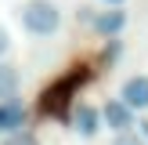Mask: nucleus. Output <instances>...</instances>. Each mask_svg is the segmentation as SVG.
Wrapping results in <instances>:
<instances>
[{"instance_id":"11","label":"nucleus","mask_w":148,"mask_h":145,"mask_svg":"<svg viewBox=\"0 0 148 145\" xmlns=\"http://www.w3.org/2000/svg\"><path fill=\"white\" fill-rule=\"evenodd\" d=\"M7 55H11V33L0 26V58H7Z\"/></svg>"},{"instance_id":"9","label":"nucleus","mask_w":148,"mask_h":145,"mask_svg":"<svg viewBox=\"0 0 148 145\" xmlns=\"http://www.w3.org/2000/svg\"><path fill=\"white\" fill-rule=\"evenodd\" d=\"M0 145H40V138H36L33 130H25V127H22V130H11V134H4V142H0Z\"/></svg>"},{"instance_id":"12","label":"nucleus","mask_w":148,"mask_h":145,"mask_svg":"<svg viewBox=\"0 0 148 145\" xmlns=\"http://www.w3.org/2000/svg\"><path fill=\"white\" fill-rule=\"evenodd\" d=\"M137 127H141V134L148 138V120H141V123H137Z\"/></svg>"},{"instance_id":"8","label":"nucleus","mask_w":148,"mask_h":145,"mask_svg":"<svg viewBox=\"0 0 148 145\" xmlns=\"http://www.w3.org/2000/svg\"><path fill=\"white\" fill-rule=\"evenodd\" d=\"M18 87H22V72L14 69L11 62H4V58H0V102L18 98Z\"/></svg>"},{"instance_id":"2","label":"nucleus","mask_w":148,"mask_h":145,"mask_svg":"<svg viewBox=\"0 0 148 145\" xmlns=\"http://www.w3.org/2000/svg\"><path fill=\"white\" fill-rule=\"evenodd\" d=\"M87 80V72H83V65L79 69H72V72H65L62 80H54V84L43 91V98H40V113H47V116H65V109L72 105V94H76V87Z\"/></svg>"},{"instance_id":"3","label":"nucleus","mask_w":148,"mask_h":145,"mask_svg":"<svg viewBox=\"0 0 148 145\" xmlns=\"http://www.w3.org/2000/svg\"><path fill=\"white\" fill-rule=\"evenodd\" d=\"M101 123H105L108 130H116V134L134 130V109H130L123 98H108L105 105H101Z\"/></svg>"},{"instance_id":"10","label":"nucleus","mask_w":148,"mask_h":145,"mask_svg":"<svg viewBox=\"0 0 148 145\" xmlns=\"http://www.w3.org/2000/svg\"><path fill=\"white\" fill-rule=\"evenodd\" d=\"M112 145H148V138L137 134V130H123V134H116Z\"/></svg>"},{"instance_id":"4","label":"nucleus","mask_w":148,"mask_h":145,"mask_svg":"<svg viewBox=\"0 0 148 145\" xmlns=\"http://www.w3.org/2000/svg\"><path fill=\"white\" fill-rule=\"evenodd\" d=\"M90 26H94V33L98 36H119L123 29H127V11H123V4H108L105 11H94V18H90Z\"/></svg>"},{"instance_id":"1","label":"nucleus","mask_w":148,"mask_h":145,"mask_svg":"<svg viewBox=\"0 0 148 145\" xmlns=\"http://www.w3.org/2000/svg\"><path fill=\"white\" fill-rule=\"evenodd\" d=\"M18 22L29 36H54L62 29V7L54 0H25L18 7Z\"/></svg>"},{"instance_id":"13","label":"nucleus","mask_w":148,"mask_h":145,"mask_svg":"<svg viewBox=\"0 0 148 145\" xmlns=\"http://www.w3.org/2000/svg\"><path fill=\"white\" fill-rule=\"evenodd\" d=\"M105 4H127V0H105Z\"/></svg>"},{"instance_id":"5","label":"nucleus","mask_w":148,"mask_h":145,"mask_svg":"<svg viewBox=\"0 0 148 145\" xmlns=\"http://www.w3.org/2000/svg\"><path fill=\"white\" fill-rule=\"evenodd\" d=\"M119 98L127 102L134 113H145V109H148V76H145V72L127 76V80H123V87H119Z\"/></svg>"},{"instance_id":"7","label":"nucleus","mask_w":148,"mask_h":145,"mask_svg":"<svg viewBox=\"0 0 148 145\" xmlns=\"http://www.w3.org/2000/svg\"><path fill=\"white\" fill-rule=\"evenodd\" d=\"M25 120H29V109L22 105L18 98L0 102V138L11 134V130H22V127H25Z\"/></svg>"},{"instance_id":"6","label":"nucleus","mask_w":148,"mask_h":145,"mask_svg":"<svg viewBox=\"0 0 148 145\" xmlns=\"http://www.w3.org/2000/svg\"><path fill=\"white\" fill-rule=\"evenodd\" d=\"M72 130H76L79 138H94L101 130V109L87 105V102L72 105Z\"/></svg>"}]
</instances>
